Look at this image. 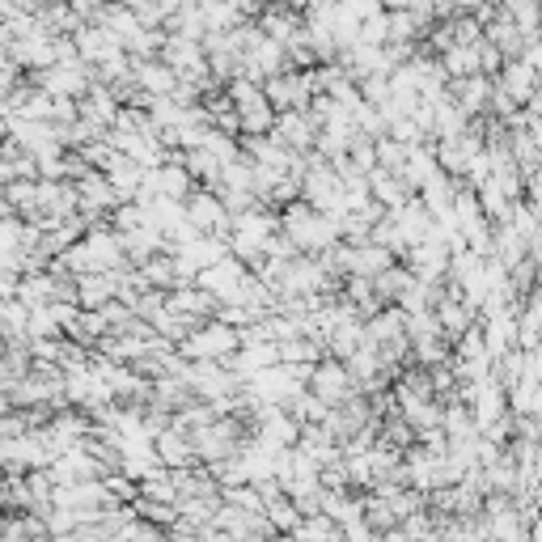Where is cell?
Returning a JSON list of instances; mask_svg holds the SVG:
<instances>
[{"label": "cell", "mask_w": 542, "mask_h": 542, "mask_svg": "<svg viewBox=\"0 0 542 542\" xmlns=\"http://www.w3.org/2000/svg\"><path fill=\"white\" fill-rule=\"evenodd\" d=\"M280 221H284V233H288V238L297 242L301 255H322V250H331V246H339V242H343L339 216L322 212V208L305 204V200L280 208Z\"/></svg>", "instance_id": "obj_1"}, {"label": "cell", "mask_w": 542, "mask_h": 542, "mask_svg": "<svg viewBox=\"0 0 542 542\" xmlns=\"http://www.w3.org/2000/svg\"><path fill=\"white\" fill-rule=\"evenodd\" d=\"M238 348H242V331L229 327V322H221V318L200 322V327L178 343V352H183L187 360H229Z\"/></svg>", "instance_id": "obj_2"}, {"label": "cell", "mask_w": 542, "mask_h": 542, "mask_svg": "<svg viewBox=\"0 0 542 542\" xmlns=\"http://www.w3.org/2000/svg\"><path fill=\"white\" fill-rule=\"evenodd\" d=\"M30 81L47 89L51 98H85L89 89H94V68H89L85 60H64V64H51V68H39V72H30Z\"/></svg>", "instance_id": "obj_3"}, {"label": "cell", "mask_w": 542, "mask_h": 542, "mask_svg": "<svg viewBox=\"0 0 542 542\" xmlns=\"http://www.w3.org/2000/svg\"><path fill=\"white\" fill-rule=\"evenodd\" d=\"M0 458H5V471L9 475H26V471H47L56 454L47 449L43 428L26 432V437H5L0 441Z\"/></svg>", "instance_id": "obj_4"}, {"label": "cell", "mask_w": 542, "mask_h": 542, "mask_svg": "<svg viewBox=\"0 0 542 542\" xmlns=\"http://www.w3.org/2000/svg\"><path fill=\"white\" fill-rule=\"evenodd\" d=\"M263 89H267V102L276 106V111H305V106L318 98L310 68H288V72H280V77L263 81Z\"/></svg>", "instance_id": "obj_5"}, {"label": "cell", "mask_w": 542, "mask_h": 542, "mask_svg": "<svg viewBox=\"0 0 542 542\" xmlns=\"http://www.w3.org/2000/svg\"><path fill=\"white\" fill-rule=\"evenodd\" d=\"M487 149V128H479V123L471 119V128H466L462 136H449V140H437V161L445 174L462 178L466 170H471V161Z\"/></svg>", "instance_id": "obj_6"}, {"label": "cell", "mask_w": 542, "mask_h": 542, "mask_svg": "<svg viewBox=\"0 0 542 542\" xmlns=\"http://www.w3.org/2000/svg\"><path fill=\"white\" fill-rule=\"evenodd\" d=\"M310 390L318 394L322 403H331V407H343L356 394V382H352V369H348V360H335V356H322L314 373H310Z\"/></svg>", "instance_id": "obj_7"}, {"label": "cell", "mask_w": 542, "mask_h": 542, "mask_svg": "<svg viewBox=\"0 0 542 542\" xmlns=\"http://www.w3.org/2000/svg\"><path fill=\"white\" fill-rule=\"evenodd\" d=\"M187 216L200 233H216V238H229L233 233V212L225 208V200L208 187H195V195L187 200Z\"/></svg>", "instance_id": "obj_8"}, {"label": "cell", "mask_w": 542, "mask_h": 542, "mask_svg": "<svg viewBox=\"0 0 542 542\" xmlns=\"http://www.w3.org/2000/svg\"><path fill=\"white\" fill-rule=\"evenodd\" d=\"M403 263L420 280H428V284H449V263H454V250H449L445 242H437V238H428L420 246H411Z\"/></svg>", "instance_id": "obj_9"}, {"label": "cell", "mask_w": 542, "mask_h": 542, "mask_svg": "<svg viewBox=\"0 0 542 542\" xmlns=\"http://www.w3.org/2000/svg\"><path fill=\"white\" fill-rule=\"evenodd\" d=\"M246 276H250V267H246V263L229 250V255H225L221 263L204 267V271H200V280H195V284L208 288V293H212L216 301H233V297H238V288L246 284Z\"/></svg>", "instance_id": "obj_10"}, {"label": "cell", "mask_w": 542, "mask_h": 542, "mask_svg": "<svg viewBox=\"0 0 542 542\" xmlns=\"http://www.w3.org/2000/svg\"><path fill=\"white\" fill-rule=\"evenodd\" d=\"M72 39H77V51H81V60H85L89 68H102L106 60H115V56H123V51H128V47L119 43V34L106 30L102 22L81 26L77 34H72Z\"/></svg>", "instance_id": "obj_11"}, {"label": "cell", "mask_w": 542, "mask_h": 542, "mask_svg": "<svg viewBox=\"0 0 542 542\" xmlns=\"http://www.w3.org/2000/svg\"><path fill=\"white\" fill-rule=\"evenodd\" d=\"M496 89L509 94L513 106H530L538 98V68L530 60H504V68L496 72Z\"/></svg>", "instance_id": "obj_12"}, {"label": "cell", "mask_w": 542, "mask_h": 542, "mask_svg": "<svg viewBox=\"0 0 542 542\" xmlns=\"http://www.w3.org/2000/svg\"><path fill=\"white\" fill-rule=\"evenodd\" d=\"M318 132H322V128H318V119L310 115V106H305V111H280L276 136H280L293 153H314Z\"/></svg>", "instance_id": "obj_13"}, {"label": "cell", "mask_w": 542, "mask_h": 542, "mask_svg": "<svg viewBox=\"0 0 542 542\" xmlns=\"http://www.w3.org/2000/svg\"><path fill=\"white\" fill-rule=\"evenodd\" d=\"M449 94H454V102L462 106L466 115H483L492 111V98H496V81L487 77V72H475V77H462V81H449Z\"/></svg>", "instance_id": "obj_14"}, {"label": "cell", "mask_w": 542, "mask_h": 542, "mask_svg": "<svg viewBox=\"0 0 542 542\" xmlns=\"http://www.w3.org/2000/svg\"><path fill=\"white\" fill-rule=\"evenodd\" d=\"M136 60V56H132ZM136 85H140V94H149V98H174L178 94V72L161 60V56H149V60H136Z\"/></svg>", "instance_id": "obj_15"}, {"label": "cell", "mask_w": 542, "mask_h": 542, "mask_svg": "<svg viewBox=\"0 0 542 542\" xmlns=\"http://www.w3.org/2000/svg\"><path fill=\"white\" fill-rule=\"evenodd\" d=\"M119 111H123V98L115 94L111 85H102V81H94V89H89V94L81 98V119L98 123V128H106V132L115 128Z\"/></svg>", "instance_id": "obj_16"}, {"label": "cell", "mask_w": 542, "mask_h": 542, "mask_svg": "<svg viewBox=\"0 0 542 542\" xmlns=\"http://www.w3.org/2000/svg\"><path fill=\"white\" fill-rule=\"evenodd\" d=\"M365 331L373 348H390V343H403L407 339V310L403 305H386L377 310L373 318H365Z\"/></svg>", "instance_id": "obj_17"}, {"label": "cell", "mask_w": 542, "mask_h": 542, "mask_svg": "<svg viewBox=\"0 0 542 542\" xmlns=\"http://www.w3.org/2000/svg\"><path fill=\"white\" fill-rule=\"evenodd\" d=\"M119 301V280L115 271H89V276H77V305L81 310H102V305Z\"/></svg>", "instance_id": "obj_18"}, {"label": "cell", "mask_w": 542, "mask_h": 542, "mask_svg": "<svg viewBox=\"0 0 542 542\" xmlns=\"http://www.w3.org/2000/svg\"><path fill=\"white\" fill-rule=\"evenodd\" d=\"M437 314H441V327L449 339H462L471 327H479V314L458 297V288H449V284H445V297L437 301Z\"/></svg>", "instance_id": "obj_19"}, {"label": "cell", "mask_w": 542, "mask_h": 542, "mask_svg": "<svg viewBox=\"0 0 542 542\" xmlns=\"http://www.w3.org/2000/svg\"><path fill=\"white\" fill-rule=\"evenodd\" d=\"M369 187H373V200H377V204H386L390 212L415 200V187L407 183L403 174H394V170H386V166H377V170L369 174Z\"/></svg>", "instance_id": "obj_20"}, {"label": "cell", "mask_w": 542, "mask_h": 542, "mask_svg": "<svg viewBox=\"0 0 542 542\" xmlns=\"http://www.w3.org/2000/svg\"><path fill=\"white\" fill-rule=\"evenodd\" d=\"M157 458L170 466V471H183V466H200V454H195V441L191 432L183 428H166L157 437Z\"/></svg>", "instance_id": "obj_21"}, {"label": "cell", "mask_w": 542, "mask_h": 542, "mask_svg": "<svg viewBox=\"0 0 542 542\" xmlns=\"http://www.w3.org/2000/svg\"><path fill=\"white\" fill-rule=\"evenodd\" d=\"M170 305L178 314H187V318H195V322H208V318H216V310H221V301H216L208 288H200V284H183V288H174L170 293Z\"/></svg>", "instance_id": "obj_22"}, {"label": "cell", "mask_w": 542, "mask_h": 542, "mask_svg": "<svg viewBox=\"0 0 542 542\" xmlns=\"http://www.w3.org/2000/svg\"><path fill=\"white\" fill-rule=\"evenodd\" d=\"M437 174H441V161H437V140H432V144H415L411 157H407V170H403V178H407V183L415 187V195H420V191H424V187H428Z\"/></svg>", "instance_id": "obj_23"}, {"label": "cell", "mask_w": 542, "mask_h": 542, "mask_svg": "<svg viewBox=\"0 0 542 542\" xmlns=\"http://www.w3.org/2000/svg\"><path fill=\"white\" fill-rule=\"evenodd\" d=\"M259 26L271 34V39L293 43L297 34L305 30V17H301V9H293V5H271V9L259 17Z\"/></svg>", "instance_id": "obj_24"}, {"label": "cell", "mask_w": 542, "mask_h": 542, "mask_svg": "<svg viewBox=\"0 0 542 542\" xmlns=\"http://www.w3.org/2000/svg\"><path fill=\"white\" fill-rule=\"evenodd\" d=\"M449 81H462V77H475V72H483V43H454L441 56Z\"/></svg>", "instance_id": "obj_25"}, {"label": "cell", "mask_w": 542, "mask_h": 542, "mask_svg": "<svg viewBox=\"0 0 542 542\" xmlns=\"http://www.w3.org/2000/svg\"><path fill=\"white\" fill-rule=\"evenodd\" d=\"M39 183L43 178H17V183L5 187V212L13 216H26V221H34L39 216Z\"/></svg>", "instance_id": "obj_26"}, {"label": "cell", "mask_w": 542, "mask_h": 542, "mask_svg": "<svg viewBox=\"0 0 542 542\" xmlns=\"http://www.w3.org/2000/svg\"><path fill=\"white\" fill-rule=\"evenodd\" d=\"M140 271H144V280H149L153 288H161V293H174V288H183V276H178V263H174L170 250L153 255Z\"/></svg>", "instance_id": "obj_27"}, {"label": "cell", "mask_w": 542, "mask_h": 542, "mask_svg": "<svg viewBox=\"0 0 542 542\" xmlns=\"http://www.w3.org/2000/svg\"><path fill=\"white\" fill-rule=\"evenodd\" d=\"M492 259H500L504 267H517L521 259H530V242L521 238L513 225H496V246H492Z\"/></svg>", "instance_id": "obj_28"}, {"label": "cell", "mask_w": 542, "mask_h": 542, "mask_svg": "<svg viewBox=\"0 0 542 542\" xmlns=\"http://www.w3.org/2000/svg\"><path fill=\"white\" fill-rule=\"evenodd\" d=\"M415 280H420V276H415V271H411V267L399 259V263H394L390 271H382V276H377L373 284H377V293H382V301H386V305H394V301H399V297L407 293V288H411Z\"/></svg>", "instance_id": "obj_29"}, {"label": "cell", "mask_w": 542, "mask_h": 542, "mask_svg": "<svg viewBox=\"0 0 542 542\" xmlns=\"http://www.w3.org/2000/svg\"><path fill=\"white\" fill-rule=\"evenodd\" d=\"M39 22H43L51 34H68V30L77 34L81 26H89L85 17H81L77 9H72V0H56V5H47V9L39 13Z\"/></svg>", "instance_id": "obj_30"}, {"label": "cell", "mask_w": 542, "mask_h": 542, "mask_svg": "<svg viewBox=\"0 0 542 542\" xmlns=\"http://www.w3.org/2000/svg\"><path fill=\"white\" fill-rule=\"evenodd\" d=\"M411 360L420 369H437V365H449L454 352H449V335H437V339H420L411 343Z\"/></svg>", "instance_id": "obj_31"}, {"label": "cell", "mask_w": 542, "mask_h": 542, "mask_svg": "<svg viewBox=\"0 0 542 542\" xmlns=\"http://www.w3.org/2000/svg\"><path fill=\"white\" fill-rule=\"evenodd\" d=\"M504 13H509L530 39H542V0H509Z\"/></svg>", "instance_id": "obj_32"}, {"label": "cell", "mask_w": 542, "mask_h": 542, "mask_svg": "<svg viewBox=\"0 0 542 542\" xmlns=\"http://www.w3.org/2000/svg\"><path fill=\"white\" fill-rule=\"evenodd\" d=\"M276 123H280V111L271 102L250 106V111H242V136H271Z\"/></svg>", "instance_id": "obj_33"}, {"label": "cell", "mask_w": 542, "mask_h": 542, "mask_svg": "<svg viewBox=\"0 0 542 542\" xmlns=\"http://www.w3.org/2000/svg\"><path fill=\"white\" fill-rule=\"evenodd\" d=\"M301 517H305V513H301L288 496H280V500H271V504H267V521L276 526V534H293V530L301 526Z\"/></svg>", "instance_id": "obj_34"}, {"label": "cell", "mask_w": 542, "mask_h": 542, "mask_svg": "<svg viewBox=\"0 0 542 542\" xmlns=\"http://www.w3.org/2000/svg\"><path fill=\"white\" fill-rule=\"evenodd\" d=\"M407 157H411V144L394 140V136H382V140H377V166H386V170H394V174H403V170H407Z\"/></svg>", "instance_id": "obj_35"}, {"label": "cell", "mask_w": 542, "mask_h": 542, "mask_svg": "<svg viewBox=\"0 0 542 542\" xmlns=\"http://www.w3.org/2000/svg\"><path fill=\"white\" fill-rule=\"evenodd\" d=\"M30 339H64V327L51 305H34L30 310Z\"/></svg>", "instance_id": "obj_36"}, {"label": "cell", "mask_w": 542, "mask_h": 542, "mask_svg": "<svg viewBox=\"0 0 542 542\" xmlns=\"http://www.w3.org/2000/svg\"><path fill=\"white\" fill-rule=\"evenodd\" d=\"M437 335H445V327H441V314H437V310L407 314V339H411V343H420V339H437Z\"/></svg>", "instance_id": "obj_37"}, {"label": "cell", "mask_w": 542, "mask_h": 542, "mask_svg": "<svg viewBox=\"0 0 542 542\" xmlns=\"http://www.w3.org/2000/svg\"><path fill=\"white\" fill-rule=\"evenodd\" d=\"M136 513L144 517V521H153V526H161V530H170L174 526V521L178 517H183V513H178V504H161V500H136Z\"/></svg>", "instance_id": "obj_38"}, {"label": "cell", "mask_w": 542, "mask_h": 542, "mask_svg": "<svg viewBox=\"0 0 542 542\" xmlns=\"http://www.w3.org/2000/svg\"><path fill=\"white\" fill-rule=\"evenodd\" d=\"M483 5H492V0H458V13H475Z\"/></svg>", "instance_id": "obj_39"}, {"label": "cell", "mask_w": 542, "mask_h": 542, "mask_svg": "<svg viewBox=\"0 0 542 542\" xmlns=\"http://www.w3.org/2000/svg\"><path fill=\"white\" fill-rule=\"evenodd\" d=\"M22 5H26V9H30V13H43V9H47V5H56V0H22Z\"/></svg>", "instance_id": "obj_40"}, {"label": "cell", "mask_w": 542, "mask_h": 542, "mask_svg": "<svg viewBox=\"0 0 542 542\" xmlns=\"http://www.w3.org/2000/svg\"><path fill=\"white\" fill-rule=\"evenodd\" d=\"M382 5H386V9H411L415 0H382Z\"/></svg>", "instance_id": "obj_41"}]
</instances>
